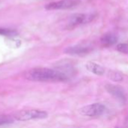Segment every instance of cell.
<instances>
[{"instance_id":"7","label":"cell","mask_w":128,"mask_h":128,"mask_svg":"<svg viewBox=\"0 0 128 128\" xmlns=\"http://www.w3.org/2000/svg\"><path fill=\"white\" fill-rule=\"evenodd\" d=\"M106 90L108 92L109 94H110L112 96H113L116 99L119 100L122 103H125L128 97L126 92L119 86L112 85V84H107L106 86Z\"/></svg>"},{"instance_id":"12","label":"cell","mask_w":128,"mask_h":128,"mask_svg":"<svg viewBox=\"0 0 128 128\" xmlns=\"http://www.w3.org/2000/svg\"><path fill=\"white\" fill-rule=\"evenodd\" d=\"M108 76L110 79H111L112 80L115 81V82H119L122 81L123 80V76L121 74H118L116 71H110L109 72Z\"/></svg>"},{"instance_id":"4","label":"cell","mask_w":128,"mask_h":128,"mask_svg":"<svg viewBox=\"0 0 128 128\" xmlns=\"http://www.w3.org/2000/svg\"><path fill=\"white\" fill-rule=\"evenodd\" d=\"M106 111V106L100 103H94L82 107L80 110V113L86 117L95 118L102 116Z\"/></svg>"},{"instance_id":"14","label":"cell","mask_w":128,"mask_h":128,"mask_svg":"<svg viewBox=\"0 0 128 128\" xmlns=\"http://www.w3.org/2000/svg\"></svg>"},{"instance_id":"9","label":"cell","mask_w":128,"mask_h":128,"mask_svg":"<svg viewBox=\"0 0 128 128\" xmlns=\"http://www.w3.org/2000/svg\"><path fill=\"white\" fill-rule=\"evenodd\" d=\"M86 69L98 76H102L105 74V69L103 66H101L99 64H97L95 62H88L86 64Z\"/></svg>"},{"instance_id":"3","label":"cell","mask_w":128,"mask_h":128,"mask_svg":"<svg viewBox=\"0 0 128 128\" xmlns=\"http://www.w3.org/2000/svg\"><path fill=\"white\" fill-rule=\"evenodd\" d=\"M94 17L95 15L93 14H74L70 17L66 27L68 29H73L77 26L90 22L94 19Z\"/></svg>"},{"instance_id":"6","label":"cell","mask_w":128,"mask_h":128,"mask_svg":"<svg viewBox=\"0 0 128 128\" xmlns=\"http://www.w3.org/2000/svg\"><path fill=\"white\" fill-rule=\"evenodd\" d=\"M92 50L93 47L89 44H76L67 47L64 50V52L70 56H84L88 55Z\"/></svg>"},{"instance_id":"2","label":"cell","mask_w":128,"mask_h":128,"mask_svg":"<svg viewBox=\"0 0 128 128\" xmlns=\"http://www.w3.org/2000/svg\"><path fill=\"white\" fill-rule=\"evenodd\" d=\"M15 121L26 122L36 119H44L48 117V113L40 110H28L16 112L13 115Z\"/></svg>"},{"instance_id":"11","label":"cell","mask_w":128,"mask_h":128,"mask_svg":"<svg viewBox=\"0 0 128 128\" xmlns=\"http://www.w3.org/2000/svg\"><path fill=\"white\" fill-rule=\"evenodd\" d=\"M0 34L7 37H13V36H16L17 34V32L14 29L0 28Z\"/></svg>"},{"instance_id":"13","label":"cell","mask_w":128,"mask_h":128,"mask_svg":"<svg viewBox=\"0 0 128 128\" xmlns=\"http://www.w3.org/2000/svg\"><path fill=\"white\" fill-rule=\"evenodd\" d=\"M116 49L118 52L128 55V44L127 43L118 44L116 46Z\"/></svg>"},{"instance_id":"10","label":"cell","mask_w":128,"mask_h":128,"mask_svg":"<svg viewBox=\"0 0 128 128\" xmlns=\"http://www.w3.org/2000/svg\"><path fill=\"white\" fill-rule=\"evenodd\" d=\"M15 121L13 116L8 115H0V127L12 124Z\"/></svg>"},{"instance_id":"1","label":"cell","mask_w":128,"mask_h":128,"mask_svg":"<svg viewBox=\"0 0 128 128\" xmlns=\"http://www.w3.org/2000/svg\"><path fill=\"white\" fill-rule=\"evenodd\" d=\"M25 78L35 82H58L68 80L67 75L59 70L46 68H33L25 74Z\"/></svg>"},{"instance_id":"8","label":"cell","mask_w":128,"mask_h":128,"mask_svg":"<svg viewBox=\"0 0 128 128\" xmlns=\"http://www.w3.org/2000/svg\"><path fill=\"white\" fill-rule=\"evenodd\" d=\"M118 36L112 32H108L104 34L100 38V43L103 46L110 47L113 46L118 42Z\"/></svg>"},{"instance_id":"5","label":"cell","mask_w":128,"mask_h":128,"mask_svg":"<svg viewBox=\"0 0 128 128\" xmlns=\"http://www.w3.org/2000/svg\"><path fill=\"white\" fill-rule=\"evenodd\" d=\"M80 3L79 0H60L46 4L45 8L46 10H67L76 7Z\"/></svg>"}]
</instances>
